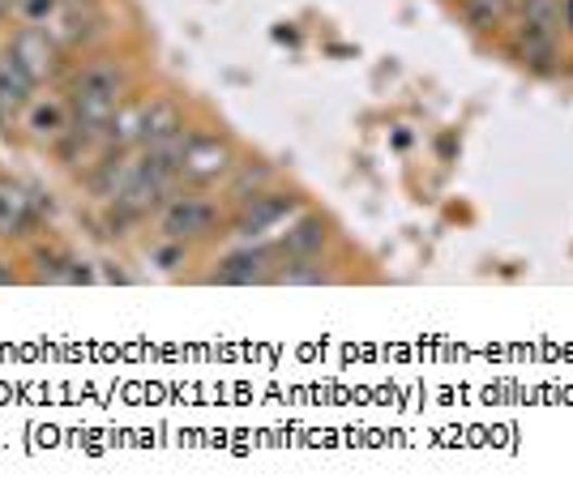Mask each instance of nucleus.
Segmentation results:
<instances>
[{
	"mask_svg": "<svg viewBox=\"0 0 573 500\" xmlns=\"http://www.w3.org/2000/svg\"><path fill=\"white\" fill-rule=\"evenodd\" d=\"M218 227V210L215 202H206L202 193H180L163 206L158 215V231L163 240H176V244H189V240H206L215 235Z\"/></svg>",
	"mask_w": 573,
	"mask_h": 500,
	"instance_id": "nucleus-1",
	"label": "nucleus"
},
{
	"mask_svg": "<svg viewBox=\"0 0 573 500\" xmlns=\"http://www.w3.org/2000/svg\"><path fill=\"white\" fill-rule=\"evenodd\" d=\"M9 56H13L22 69L30 73L35 81H43V77H52V73L61 69L56 39H52L43 26H22V30L13 35V43H9Z\"/></svg>",
	"mask_w": 573,
	"mask_h": 500,
	"instance_id": "nucleus-2",
	"label": "nucleus"
},
{
	"mask_svg": "<svg viewBox=\"0 0 573 500\" xmlns=\"http://www.w3.org/2000/svg\"><path fill=\"white\" fill-rule=\"evenodd\" d=\"M227 171H235L231 145L218 142V138H189V145H184V167H180V176L189 184H215Z\"/></svg>",
	"mask_w": 573,
	"mask_h": 500,
	"instance_id": "nucleus-3",
	"label": "nucleus"
},
{
	"mask_svg": "<svg viewBox=\"0 0 573 500\" xmlns=\"http://www.w3.org/2000/svg\"><path fill=\"white\" fill-rule=\"evenodd\" d=\"M235 210H240V215H235V231L253 240V235H266L270 227H279L286 215H295V210H300V202H295L291 193H270V189H266V193L249 197V202H244V206H235Z\"/></svg>",
	"mask_w": 573,
	"mask_h": 500,
	"instance_id": "nucleus-4",
	"label": "nucleus"
},
{
	"mask_svg": "<svg viewBox=\"0 0 573 500\" xmlns=\"http://www.w3.org/2000/svg\"><path fill=\"white\" fill-rule=\"evenodd\" d=\"M509 52H513L522 65H531V69H539V73L557 69V35L544 30V26H535V22H522V26L509 35Z\"/></svg>",
	"mask_w": 573,
	"mask_h": 500,
	"instance_id": "nucleus-5",
	"label": "nucleus"
},
{
	"mask_svg": "<svg viewBox=\"0 0 573 500\" xmlns=\"http://www.w3.org/2000/svg\"><path fill=\"white\" fill-rule=\"evenodd\" d=\"M211 279H215V283H235V286L270 283V279H275V253H270V248H244V253H231Z\"/></svg>",
	"mask_w": 573,
	"mask_h": 500,
	"instance_id": "nucleus-6",
	"label": "nucleus"
},
{
	"mask_svg": "<svg viewBox=\"0 0 573 500\" xmlns=\"http://www.w3.org/2000/svg\"><path fill=\"white\" fill-rule=\"evenodd\" d=\"M184 133V116L171 99H150L142 103V129H138V145H158V142H171Z\"/></svg>",
	"mask_w": 573,
	"mask_h": 500,
	"instance_id": "nucleus-7",
	"label": "nucleus"
},
{
	"mask_svg": "<svg viewBox=\"0 0 573 500\" xmlns=\"http://www.w3.org/2000/svg\"><path fill=\"white\" fill-rule=\"evenodd\" d=\"M35 86H39V81L22 69L13 56L0 61V125H9L22 107H30V90H35Z\"/></svg>",
	"mask_w": 573,
	"mask_h": 500,
	"instance_id": "nucleus-8",
	"label": "nucleus"
},
{
	"mask_svg": "<svg viewBox=\"0 0 573 500\" xmlns=\"http://www.w3.org/2000/svg\"><path fill=\"white\" fill-rule=\"evenodd\" d=\"M326 240H330V231H326V222H321V218H317V215H300L283 231V240H279V253H283V257H317Z\"/></svg>",
	"mask_w": 573,
	"mask_h": 500,
	"instance_id": "nucleus-9",
	"label": "nucleus"
},
{
	"mask_svg": "<svg viewBox=\"0 0 573 500\" xmlns=\"http://www.w3.org/2000/svg\"><path fill=\"white\" fill-rule=\"evenodd\" d=\"M26 129L35 138H43V142H61L69 133V107L56 103V99H35L26 107Z\"/></svg>",
	"mask_w": 573,
	"mask_h": 500,
	"instance_id": "nucleus-10",
	"label": "nucleus"
},
{
	"mask_svg": "<svg viewBox=\"0 0 573 500\" xmlns=\"http://www.w3.org/2000/svg\"><path fill=\"white\" fill-rule=\"evenodd\" d=\"M30 222H35V202L13 180H0V235H26Z\"/></svg>",
	"mask_w": 573,
	"mask_h": 500,
	"instance_id": "nucleus-11",
	"label": "nucleus"
},
{
	"mask_svg": "<svg viewBox=\"0 0 573 500\" xmlns=\"http://www.w3.org/2000/svg\"><path fill=\"white\" fill-rule=\"evenodd\" d=\"M270 184H275V167H266V163H235V176H231L227 197H231V206H244L249 197L266 193Z\"/></svg>",
	"mask_w": 573,
	"mask_h": 500,
	"instance_id": "nucleus-12",
	"label": "nucleus"
},
{
	"mask_svg": "<svg viewBox=\"0 0 573 500\" xmlns=\"http://www.w3.org/2000/svg\"><path fill=\"white\" fill-rule=\"evenodd\" d=\"M462 9H467V17H471V26L493 30V26H501L505 22L509 0H462Z\"/></svg>",
	"mask_w": 573,
	"mask_h": 500,
	"instance_id": "nucleus-13",
	"label": "nucleus"
},
{
	"mask_svg": "<svg viewBox=\"0 0 573 500\" xmlns=\"http://www.w3.org/2000/svg\"><path fill=\"white\" fill-rule=\"evenodd\" d=\"M561 0H522V22H535V26H544V30H552L557 35V26H561Z\"/></svg>",
	"mask_w": 573,
	"mask_h": 500,
	"instance_id": "nucleus-14",
	"label": "nucleus"
},
{
	"mask_svg": "<svg viewBox=\"0 0 573 500\" xmlns=\"http://www.w3.org/2000/svg\"><path fill=\"white\" fill-rule=\"evenodd\" d=\"M17 13H22L26 26H43L61 13V0H17Z\"/></svg>",
	"mask_w": 573,
	"mask_h": 500,
	"instance_id": "nucleus-15",
	"label": "nucleus"
},
{
	"mask_svg": "<svg viewBox=\"0 0 573 500\" xmlns=\"http://www.w3.org/2000/svg\"><path fill=\"white\" fill-rule=\"evenodd\" d=\"M69 261L73 257H61V253H35L39 279H48V283H69Z\"/></svg>",
	"mask_w": 573,
	"mask_h": 500,
	"instance_id": "nucleus-16",
	"label": "nucleus"
},
{
	"mask_svg": "<svg viewBox=\"0 0 573 500\" xmlns=\"http://www.w3.org/2000/svg\"><path fill=\"white\" fill-rule=\"evenodd\" d=\"M154 261H163V266L171 270L176 261H184V244H176V240H171L167 248H154Z\"/></svg>",
	"mask_w": 573,
	"mask_h": 500,
	"instance_id": "nucleus-17",
	"label": "nucleus"
},
{
	"mask_svg": "<svg viewBox=\"0 0 573 500\" xmlns=\"http://www.w3.org/2000/svg\"><path fill=\"white\" fill-rule=\"evenodd\" d=\"M9 283H17V274H13V270H0V286H9Z\"/></svg>",
	"mask_w": 573,
	"mask_h": 500,
	"instance_id": "nucleus-18",
	"label": "nucleus"
},
{
	"mask_svg": "<svg viewBox=\"0 0 573 500\" xmlns=\"http://www.w3.org/2000/svg\"><path fill=\"white\" fill-rule=\"evenodd\" d=\"M565 22L573 26V0H565Z\"/></svg>",
	"mask_w": 573,
	"mask_h": 500,
	"instance_id": "nucleus-19",
	"label": "nucleus"
}]
</instances>
